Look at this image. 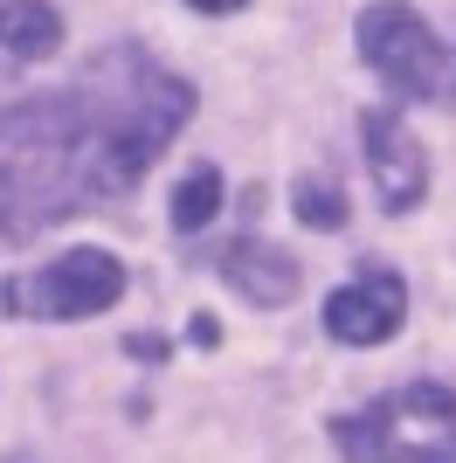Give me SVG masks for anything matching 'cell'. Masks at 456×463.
<instances>
[{"mask_svg":"<svg viewBox=\"0 0 456 463\" xmlns=\"http://www.w3.org/2000/svg\"><path fill=\"white\" fill-rule=\"evenodd\" d=\"M194 118V90L138 49H104L56 97L0 111V235H42L62 214L118 201Z\"/></svg>","mask_w":456,"mask_h":463,"instance_id":"1","label":"cell"},{"mask_svg":"<svg viewBox=\"0 0 456 463\" xmlns=\"http://www.w3.org/2000/svg\"><path fill=\"white\" fill-rule=\"evenodd\" d=\"M339 449L346 463H456V394L401 387L360 415H339Z\"/></svg>","mask_w":456,"mask_h":463,"instance_id":"2","label":"cell"},{"mask_svg":"<svg viewBox=\"0 0 456 463\" xmlns=\"http://www.w3.org/2000/svg\"><path fill=\"white\" fill-rule=\"evenodd\" d=\"M360 56L380 70V83L415 104H456V56L429 35V21L408 0H380L360 14Z\"/></svg>","mask_w":456,"mask_h":463,"instance_id":"3","label":"cell"},{"mask_svg":"<svg viewBox=\"0 0 456 463\" xmlns=\"http://www.w3.org/2000/svg\"><path fill=\"white\" fill-rule=\"evenodd\" d=\"M7 311L14 318H90V311L125 298V263L111 250H62L28 277H7Z\"/></svg>","mask_w":456,"mask_h":463,"instance_id":"4","label":"cell"},{"mask_svg":"<svg viewBox=\"0 0 456 463\" xmlns=\"http://www.w3.org/2000/svg\"><path fill=\"white\" fill-rule=\"evenodd\" d=\"M401 318H408V290L394 270H360L346 290L325 298V332L339 346H380L401 332Z\"/></svg>","mask_w":456,"mask_h":463,"instance_id":"5","label":"cell"},{"mask_svg":"<svg viewBox=\"0 0 456 463\" xmlns=\"http://www.w3.org/2000/svg\"><path fill=\"white\" fill-rule=\"evenodd\" d=\"M360 138H366V174H374V187H380V208L408 214L422 194H429V153H422V138L408 132L394 111H366Z\"/></svg>","mask_w":456,"mask_h":463,"instance_id":"6","label":"cell"},{"mask_svg":"<svg viewBox=\"0 0 456 463\" xmlns=\"http://www.w3.org/2000/svg\"><path fill=\"white\" fill-rule=\"evenodd\" d=\"M214 270L242 290L249 305H290V298H298V263H290L284 250L249 242V235H242V242H228V250H214Z\"/></svg>","mask_w":456,"mask_h":463,"instance_id":"7","label":"cell"},{"mask_svg":"<svg viewBox=\"0 0 456 463\" xmlns=\"http://www.w3.org/2000/svg\"><path fill=\"white\" fill-rule=\"evenodd\" d=\"M62 49V21L49 0H0V77L35 70Z\"/></svg>","mask_w":456,"mask_h":463,"instance_id":"8","label":"cell"},{"mask_svg":"<svg viewBox=\"0 0 456 463\" xmlns=\"http://www.w3.org/2000/svg\"><path fill=\"white\" fill-rule=\"evenodd\" d=\"M214 214H222V174H214V166H194V174L173 187V229L194 235V229H208Z\"/></svg>","mask_w":456,"mask_h":463,"instance_id":"9","label":"cell"},{"mask_svg":"<svg viewBox=\"0 0 456 463\" xmlns=\"http://www.w3.org/2000/svg\"><path fill=\"white\" fill-rule=\"evenodd\" d=\"M290 208H298L304 229H339V222H346V194L332 187V180H298Z\"/></svg>","mask_w":456,"mask_h":463,"instance_id":"10","label":"cell"},{"mask_svg":"<svg viewBox=\"0 0 456 463\" xmlns=\"http://www.w3.org/2000/svg\"><path fill=\"white\" fill-rule=\"evenodd\" d=\"M194 346H222V326H214V318H194Z\"/></svg>","mask_w":456,"mask_h":463,"instance_id":"11","label":"cell"},{"mask_svg":"<svg viewBox=\"0 0 456 463\" xmlns=\"http://www.w3.org/2000/svg\"><path fill=\"white\" fill-rule=\"evenodd\" d=\"M187 7H201V14H235L242 0H187Z\"/></svg>","mask_w":456,"mask_h":463,"instance_id":"12","label":"cell"}]
</instances>
